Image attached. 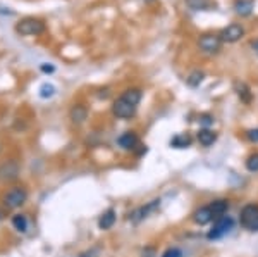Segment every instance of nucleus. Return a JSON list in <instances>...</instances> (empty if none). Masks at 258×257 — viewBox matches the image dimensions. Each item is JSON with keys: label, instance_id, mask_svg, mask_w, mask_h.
<instances>
[{"label": "nucleus", "instance_id": "1", "mask_svg": "<svg viewBox=\"0 0 258 257\" xmlns=\"http://www.w3.org/2000/svg\"><path fill=\"white\" fill-rule=\"evenodd\" d=\"M232 228H234V219H232L231 216L217 218L214 221L212 230L207 233V238H209V240H219V238L226 237L227 233H231Z\"/></svg>", "mask_w": 258, "mask_h": 257}, {"label": "nucleus", "instance_id": "2", "mask_svg": "<svg viewBox=\"0 0 258 257\" xmlns=\"http://www.w3.org/2000/svg\"><path fill=\"white\" fill-rule=\"evenodd\" d=\"M239 223L244 230L258 231V205L256 204L244 205L239 214Z\"/></svg>", "mask_w": 258, "mask_h": 257}, {"label": "nucleus", "instance_id": "3", "mask_svg": "<svg viewBox=\"0 0 258 257\" xmlns=\"http://www.w3.org/2000/svg\"><path fill=\"white\" fill-rule=\"evenodd\" d=\"M16 31L23 36H35L45 31V23L35 18H26V19L19 21L18 26H16Z\"/></svg>", "mask_w": 258, "mask_h": 257}, {"label": "nucleus", "instance_id": "4", "mask_svg": "<svg viewBox=\"0 0 258 257\" xmlns=\"http://www.w3.org/2000/svg\"><path fill=\"white\" fill-rule=\"evenodd\" d=\"M26 200H28V192L23 186H14V188H11L9 192L4 195V204H6V207H9V209L21 207Z\"/></svg>", "mask_w": 258, "mask_h": 257}, {"label": "nucleus", "instance_id": "5", "mask_svg": "<svg viewBox=\"0 0 258 257\" xmlns=\"http://www.w3.org/2000/svg\"><path fill=\"white\" fill-rule=\"evenodd\" d=\"M160 198H153L152 202H148L147 205H141L138 207V209H135L131 214H129V221L131 223H135V225H138V223L143 221L145 218H148L152 213H155L157 209L160 207Z\"/></svg>", "mask_w": 258, "mask_h": 257}, {"label": "nucleus", "instance_id": "6", "mask_svg": "<svg viewBox=\"0 0 258 257\" xmlns=\"http://www.w3.org/2000/svg\"><path fill=\"white\" fill-rule=\"evenodd\" d=\"M220 45H222V40H220L219 35H202L198 40V47L202 48L205 54H217L220 50Z\"/></svg>", "mask_w": 258, "mask_h": 257}, {"label": "nucleus", "instance_id": "7", "mask_svg": "<svg viewBox=\"0 0 258 257\" xmlns=\"http://www.w3.org/2000/svg\"><path fill=\"white\" fill-rule=\"evenodd\" d=\"M112 113L120 119H129L136 114V106L129 104L127 100H124L122 97H119L117 100L114 102V106H112Z\"/></svg>", "mask_w": 258, "mask_h": 257}, {"label": "nucleus", "instance_id": "8", "mask_svg": "<svg viewBox=\"0 0 258 257\" xmlns=\"http://www.w3.org/2000/svg\"><path fill=\"white\" fill-rule=\"evenodd\" d=\"M244 35V28L241 26V24H229L227 28H224L222 31H220V40L226 41V43H234V41H238L243 38Z\"/></svg>", "mask_w": 258, "mask_h": 257}, {"label": "nucleus", "instance_id": "9", "mask_svg": "<svg viewBox=\"0 0 258 257\" xmlns=\"http://www.w3.org/2000/svg\"><path fill=\"white\" fill-rule=\"evenodd\" d=\"M117 143L124 150H135L136 145H138V135L135 131H126V133H122L117 138Z\"/></svg>", "mask_w": 258, "mask_h": 257}, {"label": "nucleus", "instance_id": "10", "mask_svg": "<svg viewBox=\"0 0 258 257\" xmlns=\"http://www.w3.org/2000/svg\"><path fill=\"white\" fill-rule=\"evenodd\" d=\"M214 219V214H212V209L210 205H205V207H200V209L195 211L193 214V221L197 223L200 226H205Z\"/></svg>", "mask_w": 258, "mask_h": 257}, {"label": "nucleus", "instance_id": "11", "mask_svg": "<svg viewBox=\"0 0 258 257\" xmlns=\"http://www.w3.org/2000/svg\"><path fill=\"white\" fill-rule=\"evenodd\" d=\"M255 9V0H234V12L241 18H246Z\"/></svg>", "mask_w": 258, "mask_h": 257}, {"label": "nucleus", "instance_id": "12", "mask_svg": "<svg viewBox=\"0 0 258 257\" xmlns=\"http://www.w3.org/2000/svg\"><path fill=\"white\" fill-rule=\"evenodd\" d=\"M115 219H117V216H115V211L107 209L98 219V228L100 230H110V228L115 225Z\"/></svg>", "mask_w": 258, "mask_h": 257}, {"label": "nucleus", "instance_id": "13", "mask_svg": "<svg viewBox=\"0 0 258 257\" xmlns=\"http://www.w3.org/2000/svg\"><path fill=\"white\" fill-rule=\"evenodd\" d=\"M210 209H212V214H214V219L226 216L227 211H229V200H226V198H219V200H214L210 204Z\"/></svg>", "mask_w": 258, "mask_h": 257}, {"label": "nucleus", "instance_id": "14", "mask_svg": "<svg viewBox=\"0 0 258 257\" xmlns=\"http://www.w3.org/2000/svg\"><path fill=\"white\" fill-rule=\"evenodd\" d=\"M197 140L200 142V145H203V147H210V145L215 143V140H217V135H215V131L209 130V128H203V130L198 131Z\"/></svg>", "mask_w": 258, "mask_h": 257}, {"label": "nucleus", "instance_id": "15", "mask_svg": "<svg viewBox=\"0 0 258 257\" xmlns=\"http://www.w3.org/2000/svg\"><path fill=\"white\" fill-rule=\"evenodd\" d=\"M234 90H236V93H238V97H239L241 102L249 104V102L253 100V93H251V90H249V86L246 85V83L238 81L234 85Z\"/></svg>", "mask_w": 258, "mask_h": 257}, {"label": "nucleus", "instance_id": "16", "mask_svg": "<svg viewBox=\"0 0 258 257\" xmlns=\"http://www.w3.org/2000/svg\"><path fill=\"white\" fill-rule=\"evenodd\" d=\"M193 143V138L188 133H182V135H176L170 138V147L174 148H188Z\"/></svg>", "mask_w": 258, "mask_h": 257}, {"label": "nucleus", "instance_id": "17", "mask_svg": "<svg viewBox=\"0 0 258 257\" xmlns=\"http://www.w3.org/2000/svg\"><path fill=\"white\" fill-rule=\"evenodd\" d=\"M86 118H88V109L85 106H81V104H78V106H74L71 109V119H73V123L81 124Z\"/></svg>", "mask_w": 258, "mask_h": 257}, {"label": "nucleus", "instance_id": "18", "mask_svg": "<svg viewBox=\"0 0 258 257\" xmlns=\"http://www.w3.org/2000/svg\"><path fill=\"white\" fill-rule=\"evenodd\" d=\"M120 97H122L124 100H127L129 104H133V106H138L141 97H143V93H141L140 88H129L122 95H120Z\"/></svg>", "mask_w": 258, "mask_h": 257}, {"label": "nucleus", "instance_id": "19", "mask_svg": "<svg viewBox=\"0 0 258 257\" xmlns=\"http://www.w3.org/2000/svg\"><path fill=\"white\" fill-rule=\"evenodd\" d=\"M12 226H14V230L24 233L28 230V218L24 214H16V216H12Z\"/></svg>", "mask_w": 258, "mask_h": 257}, {"label": "nucleus", "instance_id": "20", "mask_svg": "<svg viewBox=\"0 0 258 257\" xmlns=\"http://www.w3.org/2000/svg\"><path fill=\"white\" fill-rule=\"evenodd\" d=\"M55 95V86L50 85V83H45V85L40 86V97L41 98H50Z\"/></svg>", "mask_w": 258, "mask_h": 257}, {"label": "nucleus", "instance_id": "21", "mask_svg": "<svg viewBox=\"0 0 258 257\" xmlns=\"http://www.w3.org/2000/svg\"><path fill=\"white\" fill-rule=\"evenodd\" d=\"M186 81H188V85H189V86L197 88L200 83L203 81V73H202V71H193V73H191L189 76H188V80H186Z\"/></svg>", "mask_w": 258, "mask_h": 257}, {"label": "nucleus", "instance_id": "22", "mask_svg": "<svg viewBox=\"0 0 258 257\" xmlns=\"http://www.w3.org/2000/svg\"><path fill=\"white\" fill-rule=\"evenodd\" d=\"M186 4H188L193 11H203L209 7V0H186Z\"/></svg>", "mask_w": 258, "mask_h": 257}, {"label": "nucleus", "instance_id": "23", "mask_svg": "<svg viewBox=\"0 0 258 257\" xmlns=\"http://www.w3.org/2000/svg\"><path fill=\"white\" fill-rule=\"evenodd\" d=\"M246 169L249 173H256L258 171V154H251L246 159Z\"/></svg>", "mask_w": 258, "mask_h": 257}, {"label": "nucleus", "instance_id": "24", "mask_svg": "<svg viewBox=\"0 0 258 257\" xmlns=\"http://www.w3.org/2000/svg\"><path fill=\"white\" fill-rule=\"evenodd\" d=\"M162 257H184V254H182L181 248L170 247V248H167V250L164 252V254H162Z\"/></svg>", "mask_w": 258, "mask_h": 257}, {"label": "nucleus", "instance_id": "25", "mask_svg": "<svg viewBox=\"0 0 258 257\" xmlns=\"http://www.w3.org/2000/svg\"><path fill=\"white\" fill-rule=\"evenodd\" d=\"M200 124H203L205 128H209V126H212L214 124V116H210V114H202L200 116Z\"/></svg>", "mask_w": 258, "mask_h": 257}, {"label": "nucleus", "instance_id": "26", "mask_svg": "<svg viewBox=\"0 0 258 257\" xmlns=\"http://www.w3.org/2000/svg\"><path fill=\"white\" fill-rule=\"evenodd\" d=\"M246 138H248V142L258 143V128H255V130H248L246 131Z\"/></svg>", "mask_w": 258, "mask_h": 257}, {"label": "nucleus", "instance_id": "27", "mask_svg": "<svg viewBox=\"0 0 258 257\" xmlns=\"http://www.w3.org/2000/svg\"><path fill=\"white\" fill-rule=\"evenodd\" d=\"M141 255H143V257H155V248L147 247L143 252H141Z\"/></svg>", "mask_w": 258, "mask_h": 257}, {"label": "nucleus", "instance_id": "28", "mask_svg": "<svg viewBox=\"0 0 258 257\" xmlns=\"http://www.w3.org/2000/svg\"><path fill=\"white\" fill-rule=\"evenodd\" d=\"M41 71H43V73H53V66H47V64H43V66H41Z\"/></svg>", "mask_w": 258, "mask_h": 257}, {"label": "nucleus", "instance_id": "29", "mask_svg": "<svg viewBox=\"0 0 258 257\" xmlns=\"http://www.w3.org/2000/svg\"><path fill=\"white\" fill-rule=\"evenodd\" d=\"M251 48H253V50H255V54L258 56V38L251 41Z\"/></svg>", "mask_w": 258, "mask_h": 257}, {"label": "nucleus", "instance_id": "30", "mask_svg": "<svg viewBox=\"0 0 258 257\" xmlns=\"http://www.w3.org/2000/svg\"><path fill=\"white\" fill-rule=\"evenodd\" d=\"M4 218V213H2V211H0V219H2Z\"/></svg>", "mask_w": 258, "mask_h": 257}]
</instances>
